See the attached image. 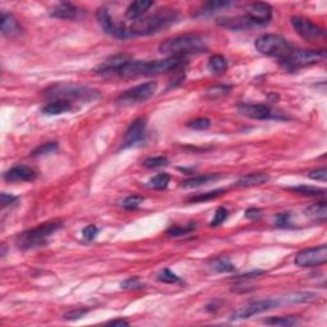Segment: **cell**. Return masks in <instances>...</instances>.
I'll return each mask as SVG.
<instances>
[{"instance_id":"cell-1","label":"cell","mask_w":327,"mask_h":327,"mask_svg":"<svg viewBox=\"0 0 327 327\" xmlns=\"http://www.w3.org/2000/svg\"><path fill=\"white\" fill-rule=\"evenodd\" d=\"M207 50L206 41L201 36L194 34L179 35V36L170 37L161 42L159 51L169 58H183L192 54H201Z\"/></svg>"},{"instance_id":"cell-2","label":"cell","mask_w":327,"mask_h":327,"mask_svg":"<svg viewBox=\"0 0 327 327\" xmlns=\"http://www.w3.org/2000/svg\"><path fill=\"white\" fill-rule=\"evenodd\" d=\"M178 20V13L174 9H160L155 14L135 21L129 27L131 35L150 36L170 27Z\"/></svg>"},{"instance_id":"cell-3","label":"cell","mask_w":327,"mask_h":327,"mask_svg":"<svg viewBox=\"0 0 327 327\" xmlns=\"http://www.w3.org/2000/svg\"><path fill=\"white\" fill-rule=\"evenodd\" d=\"M62 228L60 221H50L36 228L28 229L21 233L16 238V244L21 249H31L35 247H41L48 242L49 238L58 229Z\"/></svg>"},{"instance_id":"cell-4","label":"cell","mask_w":327,"mask_h":327,"mask_svg":"<svg viewBox=\"0 0 327 327\" xmlns=\"http://www.w3.org/2000/svg\"><path fill=\"white\" fill-rule=\"evenodd\" d=\"M255 46L262 55L277 59L279 63L288 58L289 54L295 49L288 40L272 34L262 35L258 37L255 42Z\"/></svg>"},{"instance_id":"cell-5","label":"cell","mask_w":327,"mask_h":327,"mask_svg":"<svg viewBox=\"0 0 327 327\" xmlns=\"http://www.w3.org/2000/svg\"><path fill=\"white\" fill-rule=\"evenodd\" d=\"M45 96L49 98L65 101H76V100H90L97 96V91L91 90L83 86H76V84H55L50 87L45 92Z\"/></svg>"},{"instance_id":"cell-6","label":"cell","mask_w":327,"mask_h":327,"mask_svg":"<svg viewBox=\"0 0 327 327\" xmlns=\"http://www.w3.org/2000/svg\"><path fill=\"white\" fill-rule=\"evenodd\" d=\"M326 58V51L324 50H302V49H294L286 59H284L280 64L285 69L298 70L300 68L314 65L317 63H321Z\"/></svg>"},{"instance_id":"cell-7","label":"cell","mask_w":327,"mask_h":327,"mask_svg":"<svg viewBox=\"0 0 327 327\" xmlns=\"http://www.w3.org/2000/svg\"><path fill=\"white\" fill-rule=\"evenodd\" d=\"M238 112L244 117L257 119V121H269V119L284 121V119H288V117L284 113L272 109L271 106L265 105V103H241V105H238Z\"/></svg>"},{"instance_id":"cell-8","label":"cell","mask_w":327,"mask_h":327,"mask_svg":"<svg viewBox=\"0 0 327 327\" xmlns=\"http://www.w3.org/2000/svg\"><path fill=\"white\" fill-rule=\"evenodd\" d=\"M157 90L156 82H146L138 86L132 87L129 90L124 91L119 97L117 98V102L119 105H133V103H141L151 98Z\"/></svg>"},{"instance_id":"cell-9","label":"cell","mask_w":327,"mask_h":327,"mask_svg":"<svg viewBox=\"0 0 327 327\" xmlns=\"http://www.w3.org/2000/svg\"><path fill=\"white\" fill-rule=\"evenodd\" d=\"M291 26L295 30V32L300 37L309 42H317L319 40L324 39V31L319 26L313 23L310 20L300 16H294L290 20Z\"/></svg>"},{"instance_id":"cell-10","label":"cell","mask_w":327,"mask_h":327,"mask_svg":"<svg viewBox=\"0 0 327 327\" xmlns=\"http://www.w3.org/2000/svg\"><path fill=\"white\" fill-rule=\"evenodd\" d=\"M294 262L299 267H314V266L324 265L327 262V247L322 244L319 247L303 249L295 256Z\"/></svg>"},{"instance_id":"cell-11","label":"cell","mask_w":327,"mask_h":327,"mask_svg":"<svg viewBox=\"0 0 327 327\" xmlns=\"http://www.w3.org/2000/svg\"><path fill=\"white\" fill-rule=\"evenodd\" d=\"M280 305V300L275 299H265V300H257V302H251L248 304L243 305L239 309H237L234 313L232 314V319H244L249 318V317L255 316V314L263 313L267 310H271L274 308H277Z\"/></svg>"},{"instance_id":"cell-12","label":"cell","mask_w":327,"mask_h":327,"mask_svg":"<svg viewBox=\"0 0 327 327\" xmlns=\"http://www.w3.org/2000/svg\"><path fill=\"white\" fill-rule=\"evenodd\" d=\"M96 20H97L98 25L102 28L103 31L107 35H112L114 37H119V39H126V37L131 36L129 28H127L123 25H117L113 21L112 16L109 14L106 8H98L96 12Z\"/></svg>"},{"instance_id":"cell-13","label":"cell","mask_w":327,"mask_h":327,"mask_svg":"<svg viewBox=\"0 0 327 327\" xmlns=\"http://www.w3.org/2000/svg\"><path fill=\"white\" fill-rule=\"evenodd\" d=\"M246 16L256 26L269 25L272 20V7L267 3H251L246 7Z\"/></svg>"},{"instance_id":"cell-14","label":"cell","mask_w":327,"mask_h":327,"mask_svg":"<svg viewBox=\"0 0 327 327\" xmlns=\"http://www.w3.org/2000/svg\"><path fill=\"white\" fill-rule=\"evenodd\" d=\"M131 60V56L127 54H121V55H115L113 58L107 59L100 67L97 68V73L100 76L105 77V78H110V77H117L118 70L121 69L122 65Z\"/></svg>"},{"instance_id":"cell-15","label":"cell","mask_w":327,"mask_h":327,"mask_svg":"<svg viewBox=\"0 0 327 327\" xmlns=\"http://www.w3.org/2000/svg\"><path fill=\"white\" fill-rule=\"evenodd\" d=\"M146 126H147V123H146L145 118H138V119H136V121L129 126V128L127 129L126 136H124L123 140V147H131V146L140 142L146 133Z\"/></svg>"},{"instance_id":"cell-16","label":"cell","mask_w":327,"mask_h":327,"mask_svg":"<svg viewBox=\"0 0 327 327\" xmlns=\"http://www.w3.org/2000/svg\"><path fill=\"white\" fill-rule=\"evenodd\" d=\"M36 178L34 169L26 165H16L4 173V180L8 183L31 182Z\"/></svg>"},{"instance_id":"cell-17","label":"cell","mask_w":327,"mask_h":327,"mask_svg":"<svg viewBox=\"0 0 327 327\" xmlns=\"http://www.w3.org/2000/svg\"><path fill=\"white\" fill-rule=\"evenodd\" d=\"M217 25L230 31H246L248 28L256 26L247 16H238V17H227L217 20Z\"/></svg>"},{"instance_id":"cell-18","label":"cell","mask_w":327,"mask_h":327,"mask_svg":"<svg viewBox=\"0 0 327 327\" xmlns=\"http://www.w3.org/2000/svg\"><path fill=\"white\" fill-rule=\"evenodd\" d=\"M0 30L4 36L13 37L21 34V26L18 21L16 20L13 14H9L3 12L2 18H0Z\"/></svg>"},{"instance_id":"cell-19","label":"cell","mask_w":327,"mask_h":327,"mask_svg":"<svg viewBox=\"0 0 327 327\" xmlns=\"http://www.w3.org/2000/svg\"><path fill=\"white\" fill-rule=\"evenodd\" d=\"M154 6V2H150V0H138V2H135L132 3L131 6L127 8L126 11V18L131 21H138L141 20L143 14L148 11Z\"/></svg>"},{"instance_id":"cell-20","label":"cell","mask_w":327,"mask_h":327,"mask_svg":"<svg viewBox=\"0 0 327 327\" xmlns=\"http://www.w3.org/2000/svg\"><path fill=\"white\" fill-rule=\"evenodd\" d=\"M78 11L79 9L74 4L62 3L51 9L50 16L54 18H59V20H76Z\"/></svg>"},{"instance_id":"cell-21","label":"cell","mask_w":327,"mask_h":327,"mask_svg":"<svg viewBox=\"0 0 327 327\" xmlns=\"http://www.w3.org/2000/svg\"><path fill=\"white\" fill-rule=\"evenodd\" d=\"M270 176L265 173H252L248 175L242 176L241 179L235 183V185L239 188L255 187V185H262L269 182Z\"/></svg>"},{"instance_id":"cell-22","label":"cell","mask_w":327,"mask_h":327,"mask_svg":"<svg viewBox=\"0 0 327 327\" xmlns=\"http://www.w3.org/2000/svg\"><path fill=\"white\" fill-rule=\"evenodd\" d=\"M223 175L221 174H203V175L198 176H193V178H189V179L182 182L183 188H197L201 187V185H207L212 182H217L219 179H221Z\"/></svg>"},{"instance_id":"cell-23","label":"cell","mask_w":327,"mask_h":327,"mask_svg":"<svg viewBox=\"0 0 327 327\" xmlns=\"http://www.w3.org/2000/svg\"><path fill=\"white\" fill-rule=\"evenodd\" d=\"M72 109H73V105L70 101L55 100L49 102L48 105H45L44 109H42V113L48 115H59V114H64V113L70 112Z\"/></svg>"},{"instance_id":"cell-24","label":"cell","mask_w":327,"mask_h":327,"mask_svg":"<svg viewBox=\"0 0 327 327\" xmlns=\"http://www.w3.org/2000/svg\"><path fill=\"white\" fill-rule=\"evenodd\" d=\"M309 219L314 221H324L327 217V206L326 202H318L312 206L307 207L304 211Z\"/></svg>"},{"instance_id":"cell-25","label":"cell","mask_w":327,"mask_h":327,"mask_svg":"<svg viewBox=\"0 0 327 327\" xmlns=\"http://www.w3.org/2000/svg\"><path fill=\"white\" fill-rule=\"evenodd\" d=\"M288 190H291L294 193H299L302 196H308V197H316V196H323L326 194V190L323 188L318 187H310V185H298V187L288 188Z\"/></svg>"},{"instance_id":"cell-26","label":"cell","mask_w":327,"mask_h":327,"mask_svg":"<svg viewBox=\"0 0 327 327\" xmlns=\"http://www.w3.org/2000/svg\"><path fill=\"white\" fill-rule=\"evenodd\" d=\"M208 69L212 73H217V74L224 73L228 69L227 59L223 55H219V54L212 55L210 58V60H208Z\"/></svg>"},{"instance_id":"cell-27","label":"cell","mask_w":327,"mask_h":327,"mask_svg":"<svg viewBox=\"0 0 327 327\" xmlns=\"http://www.w3.org/2000/svg\"><path fill=\"white\" fill-rule=\"evenodd\" d=\"M266 324H272V326H295V324L300 323V319L295 316H288V317H271L263 321Z\"/></svg>"},{"instance_id":"cell-28","label":"cell","mask_w":327,"mask_h":327,"mask_svg":"<svg viewBox=\"0 0 327 327\" xmlns=\"http://www.w3.org/2000/svg\"><path fill=\"white\" fill-rule=\"evenodd\" d=\"M169 182H170V175L166 173H161L157 174V175H155L154 178H151V179L148 180L147 187L152 188V189L161 190L168 187Z\"/></svg>"},{"instance_id":"cell-29","label":"cell","mask_w":327,"mask_h":327,"mask_svg":"<svg viewBox=\"0 0 327 327\" xmlns=\"http://www.w3.org/2000/svg\"><path fill=\"white\" fill-rule=\"evenodd\" d=\"M232 2H208V3L203 4L202 8L198 11V14H211L213 12H217L221 8H227V7L232 6Z\"/></svg>"},{"instance_id":"cell-30","label":"cell","mask_w":327,"mask_h":327,"mask_svg":"<svg viewBox=\"0 0 327 327\" xmlns=\"http://www.w3.org/2000/svg\"><path fill=\"white\" fill-rule=\"evenodd\" d=\"M225 192H227V190L221 188V189H215V190H211V192L201 193V194H197V196L190 197V198L188 199V202H206V201H210V199L217 198V197H220L221 194H224Z\"/></svg>"},{"instance_id":"cell-31","label":"cell","mask_w":327,"mask_h":327,"mask_svg":"<svg viewBox=\"0 0 327 327\" xmlns=\"http://www.w3.org/2000/svg\"><path fill=\"white\" fill-rule=\"evenodd\" d=\"M211 266L217 272H232L235 270V266L228 258H217L213 261Z\"/></svg>"},{"instance_id":"cell-32","label":"cell","mask_w":327,"mask_h":327,"mask_svg":"<svg viewBox=\"0 0 327 327\" xmlns=\"http://www.w3.org/2000/svg\"><path fill=\"white\" fill-rule=\"evenodd\" d=\"M168 164H169L168 157H164V156L150 157V159H146L145 161L142 162V165L145 166V168H148V169L162 168V166H166Z\"/></svg>"},{"instance_id":"cell-33","label":"cell","mask_w":327,"mask_h":327,"mask_svg":"<svg viewBox=\"0 0 327 327\" xmlns=\"http://www.w3.org/2000/svg\"><path fill=\"white\" fill-rule=\"evenodd\" d=\"M56 150H58V143H56V142L44 143L42 146L37 147L36 150H34V152H32V156H34V157L44 156V155L53 154V152H55Z\"/></svg>"},{"instance_id":"cell-34","label":"cell","mask_w":327,"mask_h":327,"mask_svg":"<svg viewBox=\"0 0 327 327\" xmlns=\"http://www.w3.org/2000/svg\"><path fill=\"white\" fill-rule=\"evenodd\" d=\"M316 299V294L313 293H295L286 296V300L290 303H305Z\"/></svg>"},{"instance_id":"cell-35","label":"cell","mask_w":327,"mask_h":327,"mask_svg":"<svg viewBox=\"0 0 327 327\" xmlns=\"http://www.w3.org/2000/svg\"><path fill=\"white\" fill-rule=\"evenodd\" d=\"M143 202V197L138 196V194H131V196L126 197L122 202V206L126 210H136L140 207V204Z\"/></svg>"},{"instance_id":"cell-36","label":"cell","mask_w":327,"mask_h":327,"mask_svg":"<svg viewBox=\"0 0 327 327\" xmlns=\"http://www.w3.org/2000/svg\"><path fill=\"white\" fill-rule=\"evenodd\" d=\"M230 91V86H224V84H217V86H213L211 88H208L206 92L207 97L210 98H217L220 96L227 95Z\"/></svg>"},{"instance_id":"cell-37","label":"cell","mask_w":327,"mask_h":327,"mask_svg":"<svg viewBox=\"0 0 327 327\" xmlns=\"http://www.w3.org/2000/svg\"><path fill=\"white\" fill-rule=\"evenodd\" d=\"M196 229V224H189L185 225V227H171L170 229L168 230V234L170 237H182V235L188 234V233L193 232V230Z\"/></svg>"},{"instance_id":"cell-38","label":"cell","mask_w":327,"mask_h":327,"mask_svg":"<svg viewBox=\"0 0 327 327\" xmlns=\"http://www.w3.org/2000/svg\"><path fill=\"white\" fill-rule=\"evenodd\" d=\"M211 121L208 118H197L194 121L189 122L188 123V127L192 129H196V131H206V129L210 128Z\"/></svg>"},{"instance_id":"cell-39","label":"cell","mask_w":327,"mask_h":327,"mask_svg":"<svg viewBox=\"0 0 327 327\" xmlns=\"http://www.w3.org/2000/svg\"><path fill=\"white\" fill-rule=\"evenodd\" d=\"M157 279H159V281L165 282V284H174V282H178L180 280L179 276H176V275L174 274V272H171L169 269L162 270V271L157 275Z\"/></svg>"},{"instance_id":"cell-40","label":"cell","mask_w":327,"mask_h":327,"mask_svg":"<svg viewBox=\"0 0 327 327\" xmlns=\"http://www.w3.org/2000/svg\"><path fill=\"white\" fill-rule=\"evenodd\" d=\"M228 213L229 212H228L227 208H224V207H219L217 210H216L212 221H211L210 224L211 227H219V225L223 224V223L228 219Z\"/></svg>"},{"instance_id":"cell-41","label":"cell","mask_w":327,"mask_h":327,"mask_svg":"<svg viewBox=\"0 0 327 327\" xmlns=\"http://www.w3.org/2000/svg\"><path fill=\"white\" fill-rule=\"evenodd\" d=\"M87 312H88V309H86V308H74L64 314V318L68 321H76V319L82 318Z\"/></svg>"},{"instance_id":"cell-42","label":"cell","mask_w":327,"mask_h":327,"mask_svg":"<svg viewBox=\"0 0 327 327\" xmlns=\"http://www.w3.org/2000/svg\"><path fill=\"white\" fill-rule=\"evenodd\" d=\"M308 176H309L310 179L313 180H319V182H326L327 179V170L326 168H321V169H314V170L309 171V174H308Z\"/></svg>"},{"instance_id":"cell-43","label":"cell","mask_w":327,"mask_h":327,"mask_svg":"<svg viewBox=\"0 0 327 327\" xmlns=\"http://www.w3.org/2000/svg\"><path fill=\"white\" fill-rule=\"evenodd\" d=\"M122 289H126V290H135V289H141L142 288V284L140 282V280L137 277H131V279L126 280L124 282L121 284Z\"/></svg>"},{"instance_id":"cell-44","label":"cell","mask_w":327,"mask_h":327,"mask_svg":"<svg viewBox=\"0 0 327 327\" xmlns=\"http://www.w3.org/2000/svg\"><path fill=\"white\" fill-rule=\"evenodd\" d=\"M97 233H98V229L95 227V225H88V227L84 228L82 234H83V238L86 239V241H92V239H95Z\"/></svg>"},{"instance_id":"cell-45","label":"cell","mask_w":327,"mask_h":327,"mask_svg":"<svg viewBox=\"0 0 327 327\" xmlns=\"http://www.w3.org/2000/svg\"><path fill=\"white\" fill-rule=\"evenodd\" d=\"M289 220H290V215H289V213H279V215L276 216V219H275L276 225L280 228L289 227V225H290Z\"/></svg>"},{"instance_id":"cell-46","label":"cell","mask_w":327,"mask_h":327,"mask_svg":"<svg viewBox=\"0 0 327 327\" xmlns=\"http://www.w3.org/2000/svg\"><path fill=\"white\" fill-rule=\"evenodd\" d=\"M0 201H2V207H7L9 204H13L14 202H17V197L13 196V194H8V193H3L2 197H0Z\"/></svg>"},{"instance_id":"cell-47","label":"cell","mask_w":327,"mask_h":327,"mask_svg":"<svg viewBox=\"0 0 327 327\" xmlns=\"http://www.w3.org/2000/svg\"><path fill=\"white\" fill-rule=\"evenodd\" d=\"M244 216L247 219H251V220H256V219H260L262 216V211L260 208H255V207H252V208H248V210L244 212Z\"/></svg>"},{"instance_id":"cell-48","label":"cell","mask_w":327,"mask_h":327,"mask_svg":"<svg viewBox=\"0 0 327 327\" xmlns=\"http://www.w3.org/2000/svg\"><path fill=\"white\" fill-rule=\"evenodd\" d=\"M107 324H112V326H128V322L126 319H113V321L107 322Z\"/></svg>"}]
</instances>
